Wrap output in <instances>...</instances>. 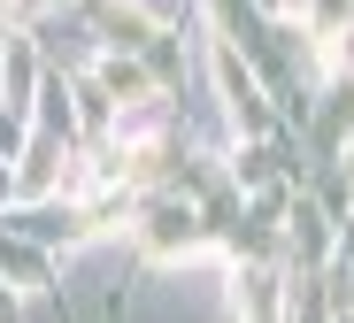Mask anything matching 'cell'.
Here are the masks:
<instances>
[{"mask_svg":"<svg viewBox=\"0 0 354 323\" xmlns=\"http://www.w3.org/2000/svg\"><path fill=\"white\" fill-rule=\"evenodd\" d=\"M231 285H239V315H254V323H277L285 293H277V277H270V270H239Z\"/></svg>","mask_w":354,"mask_h":323,"instance_id":"cell-1","label":"cell"},{"mask_svg":"<svg viewBox=\"0 0 354 323\" xmlns=\"http://www.w3.org/2000/svg\"><path fill=\"white\" fill-rule=\"evenodd\" d=\"M346 24H354V0H316V31H331V39H339Z\"/></svg>","mask_w":354,"mask_h":323,"instance_id":"cell-2","label":"cell"},{"mask_svg":"<svg viewBox=\"0 0 354 323\" xmlns=\"http://www.w3.org/2000/svg\"><path fill=\"white\" fill-rule=\"evenodd\" d=\"M346 177H354V139H346Z\"/></svg>","mask_w":354,"mask_h":323,"instance_id":"cell-3","label":"cell"}]
</instances>
